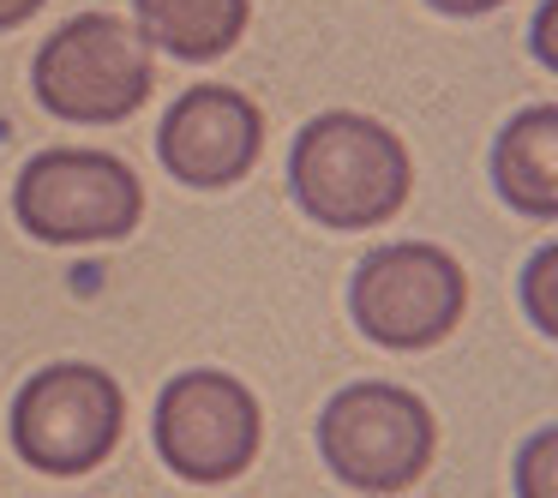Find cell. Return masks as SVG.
<instances>
[{"instance_id": "obj_1", "label": "cell", "mask_w": 558, "mask_h": 498, "mask_svg": "<svg viewBox=\"0 0 558 498\" xmlns=\"http://www.w3.org/2000/svg\"><path fill=\"white\" fill-rule=\"evenodd\" d=\"M414 162L402 138L373 114H318L294 133L289 193L325 229H378L409 205Z\"/></svg>"}, {"instance_id": "obj_2", "label": "cell", "mask_w": 558, "mask_h": 498, "mask_svg": "<svg viewBox=\"0 0 558 498\" xmlns=\"http://www.w3.org/2000/svg\"><path fill=\"white\" fill-rule=\"evenodd\" d=\"M37 102L73 126H114L145 109L157 85L150 42L114 13H78L37 49Z\"/></svg>"}, {"instance_id": "obj_3", "label": "cell", "mask_w": 558, "mask_h": 498, "mask_svg": "<svg viewBox=\"0 0 558 498\" xmlns=\"http://www.w3.org/2000/svg\"><path fill=\"white\" fill-rule=\"evenodd\" d=\"M318 450L330 474L354 493H409L438 450V426L414 390L361 378L342 385L318 414Z\"/></svg>"}, {"instance_id": "obj_4", "label": "cell", "mask_w": 558, "mask_h": 498, "mask_svg": "<svg viewBox=\"0 0 558 498\" xmlns=\"http://www.w3.org/2000/svg\"><path fill=\"white\" fill-rule=\"evenodd\" d=\"M121 426H126L121 385L85 361H54L43 373H31L13 397V414H7L13 450L54 481L102 469L109 450L121 445Z\"/></svg>"}, {"instance_id": "obj_5", "label": "cell", "mask_w": 558, "mask_h": 498, "mask_svg": "<svg viewBox=\"0 0 558 498\" xmlns=\"http://www.w3.org/2000/svg\"><path fill=\"white\" fill-rule=\"evenodd\" d=\"M13 217L31 241L49 246L126 241L145 217V186L109 150H43L13 186Z\"/></svg>"}, {"instance_id": "obj_6", "label": "cell", "mask_w": 558, "mask_h": 498, "mask_svg": "<svg viewBox=\"0 0 558 498\" xmlns=\"http://www.w3.org/2000/svg\"><path fill=\"white\" fill-rule=\"evenodd\" d=\"M349 313L378 349H433L469 313V277L433 241L373 246L349 282Z\"/></svg>"}, {"instance_id": "obj_7", "label": "cell", "mask_w": 558, "mask_h": 498, "mask_svg": "<svg viewBox=\"0 0 558 498\" xmlns=\"http://www.w3.org/2000/svg\"><path fill=\"white\" fill-rule=\"evenodd\" d=\"M150 438H157V457L174 481L222 486L253 469L265 421H258V402L241 378L198 366V373H181L157 390Z\"/></svg>"}, {"instance_id": "obj_8", "label": "cell", "mask_w": 558, "mask_h": 498, "mask_svg": "<svg viewBox=\"0 0 558 498\" xmlns=\"http://www.w3.org/2000/svg\"><path fill=\"white\" fill-rule=\"evenodd\" d=\"M265 150V114L253 97L229 85H198L169 102L157 126V157L181 186L198 193H222V186L246 181Z\"/></svg>"}, {"instance_id": "obj_9", "label": "cell", "mask_w": 558, "mask_h": 498, "mask_svg": "<svg viewBox=\"0 0 558 498\" xmlns=\"http://www.w3.org/2000/svg\"><path fill=\"white\" fill-rule=\"evenodd\" d=\"M558 109L553 102H534L517 121L498 133L493 145V186L505 193L510 210L522 217H558Z\"/></svg>"}, {"instance_id": "obj_10", "label": "cell", "mask_w": 558, "mask_h": 498, "mask_svg": "<svg viewBox=\"0 0 558 498\" xmlns=\"http://www.w3.org/2000/svg\"><path fill=\"white\" fill-rule=\"evenodd\" d=\"M138 37L174 61H217L246 37L253 0H133Z\"/></svg>"}, {"instance_id": "obj_11", "label": "cell", "mask_w": 558, "mask_h": 498, "mask_svg": "<svg viewBox=\"0 0 558 498\" xmlns=\"http://www.w3.org/2000/svg\"><path fill=\"white\" fill-rule=\"evenodd\" d=\"M553 265H558V253L546 246V253L529 265V277H522V301H529V313H534V318H541L546 337H553Z\"/></svg>"}, {"instance_id": "obj_12", "label": "cell", "mask_w": 558, "mask_h": 498, "mask_svg": "<svg viewBox=\"0 0 558 498\" xmlns=\"http://www.w3.org/2000/svg\"><path fill=\"white\" fill-rule=\"evenodd\" d=\"M49 0H0V31H19L25 19H37Z\"/></svg>"}, {"instance_id": "obj_13", "label": "cell", "mask_w": 558, "mask_h": 498, "mask_svg": "<svg viewBox=\"0 0 558 498\" xmlns=\"http://www.w3.org/2000/svg\"><path fill=\"white\" fill-rule=\"evenodd\" d=\"M426 7H438V13H450V19H474V13H493V7H505V0H426Z\"/></svg>"}]
</instances>
